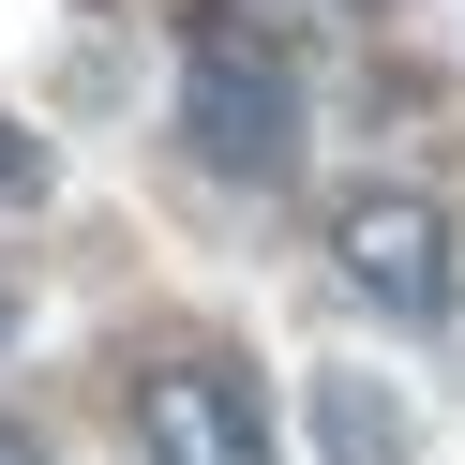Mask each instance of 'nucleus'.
I'll return each mask as SVG.
<instances>
[{"label": "nucleus", "mask_w": 465, "mask_h": 465, "mask_svg": "<svg viewBox=\"0 0 465 465\" xmlns=\"http://www.w3.org/2000/svg\"><path fill=\"white\" fill-rule=\"evenodd\" d=\"M181 151L211 181H285V151H301V61L255 15H195L181 31Z\"/></svg>", "instance_id": "nucleus-1"}, {"label": "nucleus", "mask_w": 465, "mask_h": 465, "mask_svg": "<svg viewBox=\"0 0 465 465\" xmlns=\"http://www.w3.org/2000/svg\"><path fill=\"white\" fill-rule=\"evenodd\" d=\"M331 271L405 331H450L465 315V225L420 181H361V195H331Z\"/></svg>", "instance_id": "nucleus-2"}, {"label": "nucleus", "mask_w": 465, "mask_h": 465, "mask_svg": "<svg viewBox=\"0 0 465 465\" xmlns=\"http://www.w3.org/2000/svg\"><path fill=\"white\" fill-rule=\"evenodd\" d=\"M135 450H151V465H271L255 375L241 361H151V375H135Z\"/></svg>", "instance_id": "nucleus-3"}, {"label": "nucleus", "mask_w": 465, "mask_h": 465, "mask_svg": "<svg viewBox=\"0 0 465 465\" xmlns=\"http://www.w3.org/2000/svg\"><path fill=\"white\" fill-rule=\"evenodd\" d=\"M315 450L331 465H405V405L361 391V375H315Z\"/></svg>", "instance_id": "nucleus-4"}, {"label": "nucleus", "mask_w": 465, "mask_h": 465, "mask_svg": "<svg viewBox=\"0 0 465 465\" xmlns=\"http://www.w3.org/2000/svg\"><path fill=\"white\" fill-rule=\"evenodd\" d=\"M0 465H45V435H31V420H0Z\"/></svg>", "instance_id": "nucleus-5"}]
</instances>
